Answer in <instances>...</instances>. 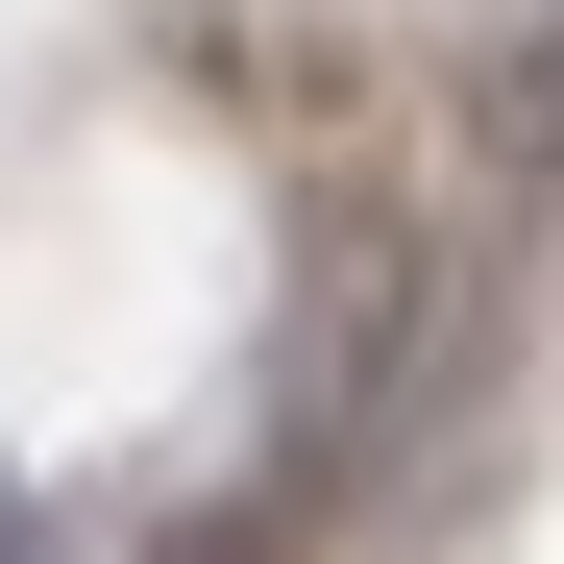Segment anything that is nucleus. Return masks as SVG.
I'll return each mask as SVG.
<instances>
[{
  "label": "nucleus",
  "mask_w": 564,
  "mask_h": 564,
  "mask_svg": "<svg viewBox=\"0 0 564 564\" xmlns=\"http://www.w3.org/2000/svg\"><path fill=\"white\" fill-rule=\"evenodd\" d=\"M172 564H270V516H246V491H221V516H197V540H172Z\"/></svg>",
  "instance_id": "f257e3e1"
},
{
  "label": "nucleus",
  "mask_w": 564,
  "mask_h": 564,
  "mask_svg": "<svg viewBox=\"0 0 564 564\" xmlns=\"http://www.w3.org/2000/svg\"><path fill=\"white\" fill-rule=\"evenodd\" d=\"M0 564H50V491H25V466H0Z\"/></svg>",
  "instance_id": "f03ea898"
}]
</instances>
